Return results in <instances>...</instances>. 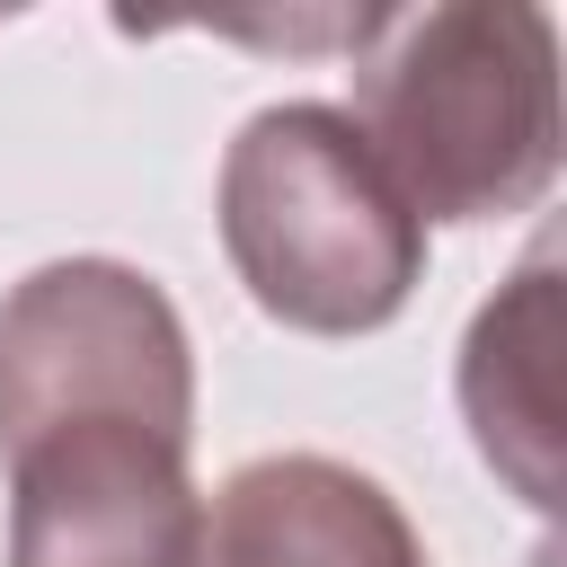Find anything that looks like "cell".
I'll return each instance as SVG.
<instances>
[{
  "label": "cell",
  "mask_w": 567,
  "mask_h": 567,
  "mask_svg": "<svg viewBox=\"0 0 567 567\" xmlns=\"http://www.w3.org/2000/svg\"><path fill=\"white\" fill-rule=\"evenodd\" d=\"M354 133L416 221H505L558 177L549 9H372Z\"/></svg>",
  "instance_id": "cell-1"
},
{
  "label": "cell",
  "mask_w": 567,
  "mask_h": 567,
  "mask_svg": "<svg viewBox=\"0 0 567 567\" xmlns=\"http://www.w3.org/2000/svg\"><path fill=\"white\" fill-rule=\"evenodd\" d=\"M221 248L248 301L301 337H363L425 284V221L399 204L346 106H257L221 151Z\"/></svg>",
  "instance_id": "cell-2"
},
{
  "label": "cell",
  "mask_w": 567,
  "mask_h": 567,
  "mask_svg": "<svg viewBox=\"0 0 567 567\" xmlns=\"http://www.w3.org/2000/svg\"><path fill=\"white\" fill-rule=\"evenodd\" d=\"M71 416H142L195 434L186 319L124 257H53L0 301V443Z\"/></svg>",
  "instance_id": "cell-3"
},
{
  "label": "cell",
  "mask_w": 567,
  "mask_h": 567,
  "mask_svg": "<svg viewBox=\"0 0 567 567\" xmlns=\"http://www.w3.org/2000/svg\"><path fill=\"white\" fill-rule=\"evenodd\" d=\"M177 425L71 416L0 443L9 461V567H195L204 496Z\"/></svg>",
  "instance_id": "cell-4"
},
{
  "label": "cell",
  "mask_w": 567,
  "mask_h": 567,
  "mask_svg": "<svg viewBox=\"0 0 567 567\" xmlns=\"http://www.w3.org/2000/svg\"><path fill=\"white\" fill-rule=\"evenodd\" d=\"M195 567H434L399 496L328 452H266L221 478Z\"/></svg>",
  "instance_id": "cell-5"
},
{
  "label": "cell",
  "mask_w": 567,
  "mask_h": 567,
  "mask_svg": "<svg viewBox=\"0 0 567 567\" xmlns=\"http://www.w3.org/2000/svg\"><path fill=\"white\" fill-rule=\"evenodd\" d=\"M461 416H470L478 461L532 514H558V248L549 239L470 319V337H461Z\"/></svg>",
  "instance_id": "cell-6"
}]
</instances>
